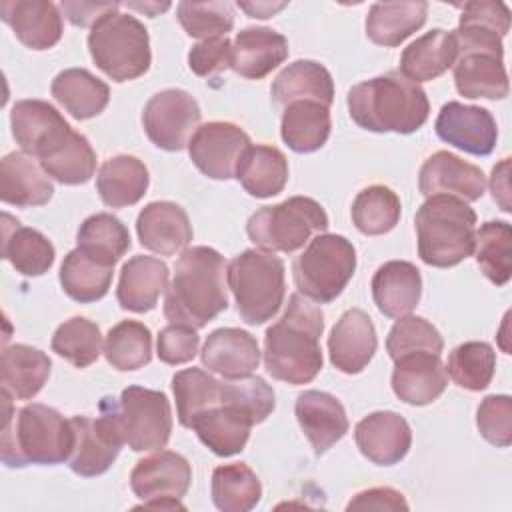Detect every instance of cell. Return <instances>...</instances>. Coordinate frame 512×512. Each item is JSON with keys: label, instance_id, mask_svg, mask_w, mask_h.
<instances>
[{"label": "cell", "instance_id": "1", "mask_svg": "<svg viewBox=\"0 0 512 512\" xmlns=\"http://www.w3.org/2000/svg\"><path fill=\"white\" fill-rule=\"evenodd\" d=\"M322 310L300 292L292 294L278 322L264 336V366L280 382L300 386L322 370Z\"/></svg>", "mask_w": 512, "mask_h": 512}, {"label": "cell", "instance_id": "2", "mask_svg": "<svg viewBox=\"0 0 512 512\" xmlns=\"http://www.w3.org/2000/svg\"><path fill=\"white\" fill-rule=\"evenodd\" d=\"M226 308L224 256L210 246L182 250L164 298V316L168 322L198 330Z\"/></svg>", "mask_w": 512, "mask_h": 512}, {"label": "cell", "instance_id": "3", "mask_svg": "<svg viewBox=\"0 0 512 512\" xmlns=\"http://www.w3.org/2000/svg\"><path fill=\"white\" fill-rule=\"evenodd\" d=\"M276 406L274 390L260 376L226 380L220 404L198 414L190 428L216 456H234L244 450L250 428L264 422Z\"/></svg>", "mask_w": 512, "mask_h": 512}, {"label": "cell", "instance_id": "4", "mask_svg": "<svg viewBox=\"0 0 512 512\" xmlns=\"http://www.w3.org/2000/svg\"><path fill=\"white\" fill-rule=\"evenodd\" d=\"M4 426H2V462L8 468L28 464L68 462L74 448V430L58 410L46 404H26L12 412L10 394L2 390Z\"/></svg>", "mask_w": 512, "mask_h": 512}, {"label": "cell", "instance_id": "5", "mask_svg": "<svg viewBox=\"0 0 512 512\" xmlns=\"http://www.w3.org/2000/svg\"><path fill=\"white\" fill-rule=\"evenodd\" d=\"M346 104L350 118L370 132L412 134L424 126L430 114L424 88L400 72H388L352 86Z\"/></svg>", "mask_w": 512, "mask_h": 512}, {"label": "cell", "instance_id": "6", "mask_svg": "<svg viewBox=\"0 0 512 512\" xmlns=\"http://www.w3.org/2000/svg\"><path fill=\"white\" fill-rule=\"evenodd\" d=\"M418 256L424 264L450 268L472 256L476 212L460 198L430 196L414 216Z\"/></svg>", "mask_w": 512, "mask_h": 512}, {"label": "cell", "instance_id": "7", "mask_svg": "<svg viewBox=\"0 0 512 512\" xmlns=\"http://www.w3.org/2000/svg\"><path fill=\"white\" fill-rule=\"evenodd\" d=\"M226 278L246 324H264L276 316L284 302L286 278L284 262L274 252L256 248L240 252L230 260Z\"/></svg>", "mask_w": 512, "mask_h": 512}, {"label": "cell", "instance_id": "8", "mask_svg": "<svg viewBox=\"0 0 512 512\" xmlns=\"http://www.w3.org/2000/svg\"><path fill=\"white\" fill-rule=\"evenodd\" d=\"M94 64L114 82H128L148 72L152 62L146 26L132 14L112 10L88 34Z\"/></svg>", "mask_w": 512, "mask_h": 512}, {"label": "cell", "instance_id": "9", "mask_svg": "<svg viewBox=\"0 0 512 512\" xmlns=\"http://www.w3.org/2000/svg\"><path fill=\"white\" fill-rule=\"evenodd\" d=\"M356 270V248L340 234H318L296 258L292 272L302 296L328 304L346 288Z\"/></svg>", "mask_w": 512, "mask_h": 512}, {"label": "cell", "instance_id": "10", "mask_svg": "<svg viewBox=\"0 0 512 512\" xmlns=\"http://www.w3.org/2000/svg\"><path fill=\"white\" fill-rule=\"evenodd\" d=\"M328 228L324 208L308 196H292L274 206H262L248 222V238L266 252H294L302 248L314 232Z\"/></svg>", "mask_w": 512, "mask_h": 512}, {"label": "cell", "instance_id": "11", "mask_svg": "<svg viewBox=\"0 0 512 512\" xmlns=\"http://www.w3.org/2000/svg\"><path fill=\"white\" fill-rule=\"evenodd\" d=\"M108 406L122 432L124 444L134 452L162 450L172 432V410L164 392L128 386L120 398L106 396Z\"/></svg>", "mask_w": 512, "mask_h": 512}, {"label": "cell", "instance_id": "12", "mask_svg": "<svg viewBox=\"0 0 512 512\" xmlns=\"http://www.w3.org/2000/svg\"><path fill=\"white\" fill-rule=\"evenodd\" d=\"M192 468L188 460L172 450H158L136 462L130 472V488L142 500V508L184 510L180 498L188 492Z\"/></svg>", "mask_w": 512, "mask_h": 512}, {"label": "cell", "instance_id": "13", "mask_svg": "<svg viewBox=\"0 0 512 512\" xmlns=\"http://www.w3.org/2000/svg\"><path fill=\"white\" fill-rule=\"evenodd\" d=\"M74 448L68 458V466L78 476H100L104 474L120 454L124 446L122 432L108 406V400L100 402V416H72Z\"/></svg>", "mask_w": 512, "mask_h": 512}, {"label": "cell", "instance_id": "14", "mask_svg": "<svg viewBox=\"0 0 512 512\" xmlns=\"http://www.w3.org/2000/svg\"><path fill=\"white\" fill-rule=\"evenodd\" d=\"M198 102L180 88H168L154 94L142 112V126L150 142L166 152H178L188 146L200 124Z\"/></svg>", "mask_w": 512, "mask_h": 512}, {"label": "cell", "instance_id": "15", "mask_svg": "<svg viewBox=\"0 0 512 512\" xmlns=\"http://www.w3.org/2000/svg\"><path fill=\"white\" fill-rule=\"evenodd\" d=\"M252 146L250 136L232 122H206L196 128L188 142L194 166L212 180H230L244 152Z\"/></svg>", "mask_w": 512, "mask_h": 512}, {"label": "cell", "instance_id": "16", "mask_svg": "<svg viewBox=\"0 0 512 512\" xmlns=\"http://www.w3.org/2000/svg\"><path fill=\"white\" fill-rule=\"evenodd\" d=\"M434 128L440 140L474 156H488L498 140L496 120L486 108L456 100L440 108Z\"/></svg>", "mask_w": 512, "mask_h": 512}, {"label": "cell", "instance_id": "17", "mask_svg": "<svg viewBox=\"0 0 512 512\" xmlns=\"http://www.w3.org/2000/svg\"><path fill=\"white\" fill-rule=\"evenodd\" d=\"M418 188L426 198L446 194L474 202L484 194L486 178L478 166L452 152L438 150L424 160L418 172Z\"/></svg>", "mask_w": 512, "mask_h": 512}, {"label": "cell", "instance_id": "18", "mask_svg": "<svg viewBox=\"0 0 512 512\" xmlns=\"http://www.w3.org/2000/svg\"><path fill=\"white\" fill-rule=\"evenodd\" d=\"M10 126L22 152L38 160L72 132L64 116L44 100H18L10 112Z\"/></svg>", "mask_w": 512, "mask_h": 512}, {"label": "cell", "instance_id": "19", "mask_svg": "<svg viewBox=\"0 0 512 512\" xmlns=\"http://www.w3.org/2000/svg\"><path fill=\"white\" fill-rule=\"evenodd\" d=\"M510 28V10L504 2L474 0L462 6L456 42L460 52H486L504 56L502 38Z\"/></svg>", "mask_w": 512, "mask_h": 512}, {"label": "cell", "instance_id": "20", "mask_svg": "<svg viewBox=\"0 0 512 512\" xmlns=\"http://www.w3.org/2000/svg\"><path fill=\"white\" fill-rule=\"evenodd\" d=\"M354 440L364 458L378 466H392L408 454L412 430L400 414L378 410L356 424Z\"/></svg>", "mask_w": 512, "mask_h": 512}, {"label": "cell", "instance_id": "21", "mask_svg": "<svg viewBox=\"0 0 512 512\" xmlns=\"http://www.w3.org/2000/svg\"><path fill=\"white\" fill-rule=\"evenodd\" d=\"M378 346L372 318L360 310H346L328 336V354L334 368L344 374L362 372Z\"/></svg>", "mask_w": 512, "mask_h": 512}, {"label": "cell", "instance_id": "22", "mask_svg": "<svg viewBox=\"0 0 512 512\" xmlns=\"http://www.w3.org/2000/svg\"><path fill=\"white\" fill-rule=\"evenodd\" d=\"M138 240L144 248L172 256L192 242V224L186 210L170 200H158L146 204L136 220Z\"/></svg>", "mask_w": 512, "mask_h": 512}, {"label": "cell", "instance_id": "23", "mask_svg": "<svg viewBox=\"0 0 512 512\" xmlns=\"http://www.w3.org/2000/svg\"><path fill=\"white\" fill-rule=\"evenodd\" d=\"M202 366L226 380L252 376L260 364L256 338L240 328H218L208 334L202 352Z\"/></svg>", "mask_w": 512, "mask_h": 512}, {"label": "cell", "instance_id": "24", "mask_svg": "<svg viewBox=\"0 0 512 512\" xmlns=\"http://www.w3.org/2000/svg\"><path fill=\"white\" fill-rule=\"evenodd\" d=\"M296 418L314 454L328 452L348 432V416L342 402L320 390H304L296 398Z\"/></svg>", "mask_w": 512, "mask_h": 512}, {"label": "cell", "instance_id": "25", "mask_svg": "<svg viewBox=\"0 0 512 512\" xmlns=\"http://www.w3.org/2000/svg\"><path fill=\"white\" fill-rule=\"evenodd\" d=\"M0 18L32 50H48L62 38V16L48 0H2Z\"/></svg>", "mask_w": 512, "mask_h": 512}, {"label": "cell", "instance_id": "26", "mask_svg": "<svg viewBox=\"0 0 512 512\" xmlns=\"http://www.w3.org/2000/svg\"><path fill=\"white\" fill-rule=\"evenodd\" d=\"M394 364L392 390L406 404L426 406L440 398L448 386V374L440 354L416 352L394 360Z\"/></svg>", "mask_w": 512, "mask_h": 512}, {"label": "cell", "instance_id": "27", "mask_svg": "<svg viewBox=\"0 0 512 512\" xmlns=\"http://www.w3.org/2000/svg\"><path fill=\"white\" fill-rule=\"evenodd\" d=\"M288 58V40L266 26H250L236 34L230 52V68L250 80L268 76Z\"/></svg>", "mask_w": 512, "mask_h": 512}, {"label": "cell", "instance_id": "28", "mask_svg": "<svg viewBox=\"0 0 512 512\" xmlns=\"http://www.w3.org/2000/svg\"><path fill=\"white\" fill-rule=\"evenodd\" d=\"M370 286L376 308L388 318H402L420 302L422 276L412 262L390 260L374 272Z\"/></svg>", "mask_w": 512, "mask_h": 512}, {"label": "cell", "instance_id": "29", "mask_svg": "<svg viewBox=\"0 0 512 512\" xmlns=\"http://www.w3.org/2000/svg\"><path fill=\"white\" fill-rule=\"evenodd\" d=\"M168 288V266L154 256H132L120 270L116 288L118 304L124 310L142 314L150 312L160 294Z\"/></svg>", "mask_w": 512, "mask_h": 512}, {"label": "cell", "instance_id": "30", "mask_svg": "<svg viewBox=\"0 0 512 512\" xmlns=\"http://www.w3.org/2000/svg\"><path fill=\"white\" fill-rule=\"evenodd\" d=\"M54 194L48 174L26 152H10L0 160V198L6 204L28 208L44 206Z\"/></svg>", "mask_w": 512, "mask_h": 512}, {"label": "cell", "instance_id": "31", "mask_svg": "<svg viewBox=\"0 0 512 512\" xmlns=\"http://www.w3.org/2000/svg\"><path fill=\"white\" fill-rule=\"evenodd\" d=\"M458 58L454 32L434 28L416 38L400 56V74L414 84L442 76Z\"/></svg>", "mask_w": 512, "mask_h": 512}, {"label": "cell", "instance_id": "32", "mask_svg": "<svg viewBox=\"0 0 512 512\" xmlns=\"http://www.w3.org/2000/svg\"><path fill=\"white\" fill-rule=\"evenodd\" d=\"M270 96L274 104L284 108L302 100L318 102L330 108L334 102V82L330 72L320 62L296 60L274 78Z\"/></svg>", "mask_w": 512, "mask_h": 512}, {"label": "cell", "instance_id": "33", "mask_svg": "<svg viewBox=\"0 0 512 512\" xmlns=\"http://www.w3.org/2000/svg\"><path fill=\"white\" fill-rule=\"evenodd\" d=\"M56 250L38 230L22 226L8 212L2 214V258L24 276H42L54 264Z\"/></svg>", "mask_w": 512, "mask_h": 512}, {"label": "cell", "instance_id": "34", "mask_svg": "<svg viewBox=\"0 0 512 512\" xmlns=\"http://www.w3.org/2000/svg\"><path fill=\"white\" fill-rule=\"evenodd\" d=\"M50 358L28 344L4 348L0 358V384L16 400L34 398L50 376Z\"/></svg>", "mask_w": 512, "mask_h": 512}, {"label": "cell", "instance_id": "35", "mask_svg": "<svg viewBox=\"0 0 512 512\" xmlns=\"http://www.w3.org/2000/svg\"><path fill=\"white\" fill-rule=\"evenodd\" d=\"M454 84L464 98L502 100L508 96L504 62L486 52H460L454 62Z\"/></svg>", "mask_w": 512, "mask_h": 512}, {"label": "cell", "instance_id": "36", "mask_svg": "<svg viewBox=\"0 0 512 512\" xmlns=\"http://www.w3.org/2000/svg\"><path fill=\"white\" fill-rule=\"evenodd\" d=\"M52 96L76 120H88L104 112L110 88L86 68H66L56 74L50 86Z\"/></svg>", "mask_w": 512, "mask_h": 512}, {"label": "cell", "instance_id": "37", "mask_svg": "<svg viewBox=\"0 0 512 512\" xmlns=\"http://www.w3.org/2000/svg\"><path fill=\"white\" fill-rule=\"evenodd\" d=\"M148 168L142 160L130 154L108 158L96 176V190L102 202L110 208L136 204L148 190Z\"/></svg>", "mask_w": 512, "mask_h": 512}, {"label": "cell", "instance_id": "38", "mask_svg": "<svg viewBox=\"0 0 512 512\" xmlns=\"http://www.w3.org/2000/svg\"><path fill=\"white\" fill-rule=\"evenodd\" d=\"M242 188L254 198H270L284 190L288 182V160L276 146L252 144L234 176Z\"/></svg>", "mask_w": 512, "mask_h": 512}, {"label": "cell", "instance_id": "39", "mask_svg": "<svg viewBox=\"0 0 512 512\" xmlns=\"http://www.w3.org/2000/svg\"><path fill=\"white\" fill-rule=\"evenodd\" d=\"M426 16V2H376L366 16V36L378 46L392 48L420 30Z\"/></svg>", "mask_w": 512, "mask_h": 512}, {"label": "cell", "instance_id": "40", "mask_svg": "<svg viewBox=\"0 0 512 512\" xmlns=\"http://www.w3.org/2000/svg\"><path fill=\"white\" fill-rule=\"evenodd\" d=\"M330 128L332 120L328 106L302 100L292 102L284 108L280 136L290 150L298 154H310L326 144Z\"/></svg>", "mask_w": 512, "mask_h": 512}, {"label": "cell", "instance_id": "41", "mask_svg": "<svg viewBox=\"0 0 512 512\" xmlns=\"http://www.w3.org/2000/svg\"><path fill=\"white\" fill-rule=\"evenodd\" d=\"M114 266L102 264L80 248L70 250L60 266L62 290L76 302L88 304L106 296L112 284Z\"/></svg>", "mask_w": 512, "mask_h": 512}, {"label": "cell", "instance_id": "42", "mask_svg": "<svg viewBox=\"0 0 512 512\" xmlns=\"http://www.w3.org/2000/svg\"><path fill=\"white\" fill-rule=\"evenodd\" d=\"M76 242V248L108 266H114L132 244L128 228L108 212L88 216L78 228Z\"/></svg>", "mask_w": 512, "mask_h": 512}, {"label": "cell", "instance_id": "43", "mask_svg": "<svg viewBox=\"0 0 512 512\" xmlns=\"http://www.w3.org/2000/svg\"><path fill=\"white\" fill-rule=\"evenodd\" d=\"M42 170L68 186L88 182L96 172V154L88 138L80 132H70L60 144L40 158Z\"/></svg>", "mask_w": 512, "mask_h": 512}, {"label": "cell", "instance_id": "44", "mask_svg": "<svg viewBox=\"0 0 512 512\" xmlns=\"http://www.w3.org/2000/svg\"><path fill=\"white\" fill-rule=\"evenodd\" d=\"M172 392L176 398L178 422L190 428L198 414L222 402L226 382L216 380L202 368H186L172 376Z\"/></svg>", "mask_w": 512, "mask_h": 512}, {"label": "cell", "instance_id": "45", "mask_svg": "<svg viewBox=\"0 0 512 512\" xmlns=\"http://www.w3.org/2000/svg\"><path fill=\"white\" fill-rule=\"evenodd\" d=\"M262 498L256 472L244 464H224L212 472V502L222 512H248Z\"/></svg>", "mask_w": 512, "mask_h": 512}, {"label": "cell", "instance_id": "46", "mask_svg": "<svg viewBox=\"0 0 512 512\" xmlns=\"http://www.w3.org/2000/svg\"><path fill=\"white\" fill-rule=\"evenodd\" d=\"M102 352L112 368L138 370L152 360L150 328L138 320H122L108 330Z\"/></svg>", "mask_w": 512, "mask_h": 512}, {"label": "cell", "instance_id": "47", "mask_svg": "<svg viewBox=\"0 0 512 512\" xmlns=\"http://www.w3.org/2000/svg\"><path fill=\"white\" fill-rule=\"evenodd\" d=\"M400 198L382 184L368 186L358 192L352 202V222L366 236L390 232L400 220Z\"/></svg>", "mask_w": 512, "mask_h": 512}, {"label": "cell", "instance_id": "48", "mask_svg": "<svg viewBox=\"0 0 512 512\" xmlns=\"http://www.w3.org/2000/svg\"><path fill=\"white\" fill-rule=\"evenodd\" d=\"M510 246L512 228L504 220L484 222L476 232L472 254H476V262L484 276L496 286H504L510 280Z\"/></svg>", "mask_w": 512, "mask_h": 512}, {"label": "cell", "instance_id": "49", "mask_svg": "<svg viewBox=\"0 0 512 512\" xmlns=\"http://www.w3.org/2000/svg\"><path fill=\"white\" fill-rule=\"evenodd\" d=\"M496 370V352L486 342H464L456 346L446 364V374L470 392L484 390Z\"/></svg>", "mask_w": 512, "mask_h": 512}, {"label": "cell", "instance_id": "50", "mask_svg": "<svg viewBox=\"0 0 512 512\" xmlns=\"http://www.w3.org/2000/svg\"><path fill=\"white\" fill-rule=\"evenodd\" d=\"M100 348V328L84 316H74L62 322L52 336V350L76 368H86L94 364L102 352Z\"/></svg>", "mask_w": 512, "mask_h": 512}, {"label": "cell", "instance_id": "51", "mask_svg": "<svg viewBox=\"0 0 512 512\" xmlns=\"http://www.w3.org/2000/svg\"><path fill=\"white\" fill-rule=\"evenodd\" d=\"M444 340L438 328L422 316H402L394 322L386 338V350L392 360L416 352L442 354Z\"/></svg>", "mask_w": 512, "mask_h": 512}, {"label": "cell", "instance_id": "52", "mask_svg": "<svg viewBox=\"0 0 512 512\" xmlns=\"http://www.w3.org/2000/svg\"><path fill=\"white\" fill-rule=\"evenodd\" d=\"M176 16L184 32L192 38H218L234 28L230 2H180Z\"/></svg>", "mask_w": 512, "mask_h": 512}, {"label": "cell", "instance_id": "53", "mask_svg": "<svg viewBox=\"0 0 512 512\" xmlns=\"http://www.w3.org/2000/svg\"><path fill=\"white\" fill-rule=\"evenodd\" d=\"M476 426L484 440L506 448L512 442V398L506 394L486 396L476 410Z\"/></svg>", "mask_w": 512, "mask_h": 512}, {"label": "cell", "instance_id": "54", "mask_svg": "<svg viewBox=\"0 0 512 512\" xmlns=\"http://www.w3.org/2000/svg\"><path fill=\"white\" fill-rule=\"evenodd\" d=\"M200 336L196 328L184 324H168L160 330L156 342V354L164 364L176 366L190 362L198 352Z\"/></svg>", "mask_w": 512, "mask_h": 512}, {"label": "cell", "instance_id": "55", "mask_svg": "<svg viewBox=\"0 0 512 512\" xmlns=\"http://www.w3.org/2000/svg\"><path fill=\"white\" fill-rule=\"evenodd\" d=\"M232 42L226 36L208 38L194 44L188 52V66L196 76L208 78L230 66Z\"/></svg>", "mask_w": 512, "mask_h": 512}, {"label": "cell", "instance_id": "56", "mask_svg": "<svg viewBox=\"0 0 512 512\" xmlns=\"http://www.w3.org/2000/svg\"><path fill=\"white\" fill-rule=\"evenodd\" d=\"M348 510H408V502L404 496L388 486L370 488L358 492L346 506Z\"/></svg>", "mask_w": 512, "mask_h": 512}, {"label": "cell", "instance_id": "57", "mask_svg": "<svg viewBox=\"0 0 512 512\" xmlns=\"http://www.w3.org/2000/svg\"><path fill=\"white\" fill-rule=\"evenodd\" d=\"M60 8L64 10L66 18L74 26H94L104 14L118 10V2H62Z\"/></svg>", "mask_w": 512, "mask_h": 512}, {"label": "cell", "instance_id": "58", "mask_svg": "<svg viewBox=\"0 0 512 512\" xmlns=\"http://www.w3.org/2000/svg\"><path fill=\"white\" fill-rule=\"evenodd\" d=\"M510 158H504L500 164L492 168L490 176V192L492 198L504 212H510Z\"/></svg>", "mask_w": 512, "mask_h": 512}, {"label": "cell", "instance_id": "59", "mask_svg": "<svg viewBox=\"0 0 512 512\" xmlns=\"http://www.w3.org/2000/svg\"><path fill=\"white\" fill-rule=\"evenodd\" d=\"M238 8L248 12L252 18H270L278 10L286 8V2H238Z\"/></svg>", "mask_w": 512, "mask_h": 512}, {"label": "cell", "instance_id": "60", "mask_svg": "<svg viewBox=\"0 0 512 512\" xmlns=\"http://www.w3.org/2000/svg\"><path fill=\"white\" fill-rule=\"evenodd\" d=\"M128 8H132V10H138V12H144V14H148L150 18H154L158 12H164V10H168L170 8V2H144V4H126Z\"/></svg>", "mask_w": 512, "mask_h": 512}]
</instances>
